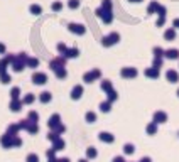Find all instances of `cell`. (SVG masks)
<instances>
[{
    "instance_id": "26",
    "label": "cell",
    "mask_w": 179,
    "mask_h": 162,
    "mask_svg": "<svg viewBox=\"0 0 179 162\" xmlns=\"http://www.w3.org/2000/svg\"><path fill=\"white\" fill-rule=\"evenodd\" d=\"M61 4H59V2H56V4H53V10H59V9H61Z\"/></svg>"
},
{
    "instance_id": "12",
    "label": "cell",
    "mask_w": 179,
    "mask_h": 162,
    "mask_svg": "<svg viewBox=\"0 0 179 162\" xmlns=\"http://www.w3.org/2000/svg\"><path fill=\"white\" fill-rule=\"evenodd\" d=\"M39 98H41L42 103H48L49 100H51V95H49L48 91H44V93H41V96H39Z\"/></svg>"
},
{
    "instance_id": "15",
    "label": "cell",
    "mask_w": 179,
    "mask_h": 162,
    "mask_svg": "<svg viewBox=\"0 0 179 162\" xmlns=\"http://www.w3.org/2000/svg\"><path fill=\"white\" fill-rule=\"evenodd\" d=\"M0 79H2V83H4V84H7V83H10V74H7V73H4V74H0Z\"/></svg>"
},
{
    "instance_id": "23",
    "label": "cell",
    "mask_w": 179,
    "mask_h": 162,
    "mask_svg": "<svg viewBox=\"0 0 179 162\" xmlns=\"http://www.w3.org/2000/svg\"><path fill=\"white\" fill-rule=\"evenodd\" d=\"M169 58H178V51H167Z\"/></svg>"
},
{
    "instance_id": "31",
    "label": "cell",
    "mask_w": 179,
    "mask_h": 162,
    "mask_svg": "<svg viewBox=\"0 0 179 162\" xmlns=\"http://www.w3.org/2000/svg\"><path fill=\"white\" fill-rule=\"evenodd\" d=\"M156 9H157V4H150V7H149V12L156 10Z\"/></svg>"
},
{
    "instance_id": "34",
    "label": "cell",
    "mask_w": 179,
    "mask_h": 162,
    "mask_svg": "<svg viewBox=\"0 0 179 162\" xmlns=\"http://www.w3.org/2000/svg\"><path fill=\"white\" fill-rule=\"evenodd\" d=\"M132 2H139V0H132Z\"/></svg>"
},
{
    "instance_id": "21",
    "label": "cell",
    "mask_w": 179,
    "mask_h": 162,
    "mask_svg": "<svg viewBox=\"0 0 179 162\" xmlns=\"http://www.w3.org/2000/svg\"><path fill=\"white\" fill-rule=\"evenodd\" d=\"M66 54H68L69 58H74V56H78V51H76V49H71V51H68Z\"/></svg>"
},
{
    "instance_id": "6",
    "label": "cell",
    "mask_w": 179,
    "mask_h": 162,
    "mask_svg": "<svg viewBox=\"0 0 179 162\" xmlns=\"http://www.w3.org/2000/svg\"><path fill=\"white\" fill-rule=\"evenodd\" d=\"M69 29H71L73 32H78V34H83L84 32V27L79 26V24H69Z\"/></svg>"
},
{
    "instance_id": "14",
    "label": "cell",
    "mask_w": 179,
    "mask_h": 162,
    "mask_svg": "<svg viewBox=\"0 0 179 162\" xmlns=\"http://www.w3.org/2000/svg\"><path fill=\"white\" fill-rule=\"evenodd\" d=\"M29 10H31V14H41V7L36 5V4H32V5L29 7Z\"/></svg>"
},
{
    "instance_id": "1",
    "label": "cell",
    "mask_w": 179,
    "mask_h": 162,
    "mask_svg": "<svg viewBox=\"0 0 179 162\" xmlns=\"http://www.w3.org/2000/svg\"><path fill=\"white\" fill-rule=\"evenodd\" d=\"M14 139H15L14 135L5 133V135L0 139V144H2V147H5V149H10V147H14Z\"/></svg>"
},
{
    "instance_id": "24",
    "label": "cell",
    "mask_w": 179,
    "mask_h": 162,
    "mask_svg": "<svg viewBox=\"0 0 179 162\" xmlns=\"http://www.w3.org/2000/svg\"><path fill=\"white\" fill-rule=\"evenodd\" d=\"M69 7H71V9L78 7V0H69Z\"/></svg>"
},
{
    "instance_id": "2",
    "label": "cell",
    "mask_w": 179,
    "mask_h": 162,
    "mask_svg": "<svg viewBox=\"0 0 179 162\" xmlns=\"http://www.w3.org/2000/svg\"><path fill=\"white\" fill-rule=\"evenodd\" d=\"M32 81L37 83V84H44V83H46V74H44V73H34Z\"/></svg>"
},
{
    "instance_id": "8",
    "label": "cell",
    "mask_w": 179,
    "mask_h": 162,
    "mask_svg": "<svg viewBox=\"0 0 179 162\" xmlns=\"http://www.w3.org/2000/svg\"><path fill=\"white\" fill-rule=\"evenodd\" d=\"M37 130H39V127H37V123L31 122V123H29V127H27V132H29V133H37Z\"/></svg>"
},
{
    "instance_id": "19",
    "label": "cell",
    "mask_w": 179,
    "mask_h": 162,
    "mask_svg": "<svg viewBox=\"0 0 179 162\" xmlns=\"http://www.w3.org/2000/svg\"><path fill=\"white\" fill-rule=\"evenodd\" d=\"M58 120H59V117H58V115H54L53 118L49 120V125H51V127H54V125H56V123H58Z\"/></svg>"
},
{
    "instance_id": "3",
    "label": "cell",
    "mask_w": 179,
    "mask_h": 162,
    "mask_svg": "<svg viewBox=\"0 0 179 162\" xmlns=\"http://www.w3.org/2000/svg\"><path fill=\"white\" fill-rule=\"evenodd\" d=\"M27 64L26 63H22V61H19V59H14V63H12V68H14V71H17V73H19V71H22V69L26 68Z\"/></svg>"
},
{
    "instance_id": "29",
    "label": "cell",
    "mask_w": 179,
    "mask_h": 162,
    "mask_svg": "<svg viewBox=\"0 0 179 162\" xmlns=\"http://www.w3.org/2000/svg\"><path fill=\"white\" fill-rule=\"evenodd\" d=\"M103 7H105L106 10H110V2H108V0H105V2H103Z\"/></svg>"
},
{
    "instance_id": "28",
    "label": "cell",
    "mask_w": 179,
    "mask_h": 162,
    "mask_svg": "<svg viewBox=\"0 0 179 162\" xmlns=\"http://www.w3.org/2000/svg\"><path fill=\"white\" fill-rule=\"evenodd\" d=\"M58 49H59L61 52H66V46H64V44H59V46H58Z\"/></svg>"
},
{
    "instance_id": "22",
    "label": "cell",
    "mask_w": 179,
    "mask_h": 162,
    "mask_svg": "<svg viewBox=\"0 0 179 162\" xmlns=\"http://www.w3.org/2000/svg\"><path fill=\"white\" fill-rule=\"evenodd\" d=\"M21 145H22V140L19 137H15V139H14V147H21Z\"/></svg>"
},
{
    "instance_id": "30",
    "label": "cell",
    "mask_w": 179,
    "mask_h": 162,
    "mask_svg": "<svg viewBox=\"0 0 179 162\" xmlns=\"http://www.w3.org/2000/svg\"><path fill=\"white\" fill-rule=\"evenodd\" d=\"M63 147V142H56V145H54V150H58V149H61Z\"/></svg>"
},
{
    "instance_id": "9",
    "label": "cell",
    "mask_w": 179,
    "mask_h": 162,
    "mask_svg": "<svg viewBox=\"0 0 179 162\" xmlns=\"http://www.w3.org/2000/svg\"><path fill=\"white\" fill-rule=\"evenodd\" d=\"M61 64H64V59L63 58H58V59H54L53 63H51V68L58 69V66H61Z\"/></svg>"
},
{
    "instance_id": "17",
    "label": "cell",
    "mask_w": 179,
    "mask_h": 162,
    "mask_svg": "<svg viewBox=\"0 0 179 162\" xmlns=\"http://www.w3.org/2000/svg\"><path fill=\"white\" fill-rule=\"evenodd\" d=\"M29 123H31V120L27 118V120H22L21 123H19V127H21V130H27V127H29Z\"/></svg>"
},
{
    "instance_id": "4",
    "label": "cell",
    "mask_w": 179,
    "mask_h": 162,
    "mask_svg": "<svg viewBox=\"0 0 179 162\" xmlns=\"http://www.w3.org/2000/svg\"><path fill=\"white\" fill-rule=\"evenodd\" d=\"M22 100H12V103H10V110L12 111H19L22 108Z\"/></svg>"
},
{
    "instance_id": "20",
    "label": "cell",
    "mask_w": 179,
    "mask_h": 162,
    "mask_svg": "<svg viewBox=\"0 0 179 162\" xmlns=\"http://www.w3.org/2000/svg\"><path fill=\"white\" fill-rule=\"evenodd\" d=\"M101 15H103V21H105V22H110V21H112L110 12H105V14H101Z\"/></svg>"
},
{
    "instance_id": "27",
    "label": "cell",
    "mask_w": 179,
    "mask_h": 162,
    "mask_svg": "<svg viewBox=\"0 0 179 162\" xmlns=\"http://www.w3.org/2000/svg\"><path fill=\"white\" fill-rule=\"evenodd\" d=\"M166 37H167V39H172V37H174V31H167V32H166Z\"/></svg>"
},
{
    "instance_id": "25",
    "label": "cell",
    "mask_w": 179,
    "mask_h": 162,
    "mask_svg": "<svg viewBox=\"0 0 179 162\" xmlns=\"http://www.w3.org/2000/svg\"><path fill=\"white\" fill-rule=\"evenodd\" d=\"M56 74L61 78V76H64V74H66V71H64V69H56Z\"/></svg>"
},
{
    "instance_id": "5",
    "label": "cell",
    "mask_w": 179,
    "mask_h": 162,
    "mask_svg": "<svg viewBox=\"0 0 179 162\" xmlns=\"http://www.w3.org/2000/svg\"><path fill=\"white\" fill-rule=\"evenodd\" d=\"M19 130H21V127H19V125H9V128H7V133H10V135L17 137Z\"/></svg>"
},
{
    "instance_id": "32",
    "label": "cell",
    "mask_w": 179,
    "mask_h": 162,
    "mask_svg": "<svg viewBox=\"0 0 179 162\" xmlns=\"http://www.w3.org/2000/svg\"><path fill=\"white\" fill-rule=\"evenodd\" d=\"M0 54H5V46L0 42Z\"/></svg>"
},
{
    "instance_id": "10",
    "label": "cell",
    "mask_w": 179,
    "mask_h": 162,
    "mask_svg": "<svg viewBox=\"0 0 179 162\" xmlns=\"http://www.w3.org/2000/svg\"><path fill=\"white\" fill-rule=\"evenodd\" d=\"M27 118L31 122H34V123H37V120H39V115H37L36 111H29V115H27Z\"/></svg>"
},
{
    "instance_id": "11",
    "label": "cell",
    "mask_w": 179,
    "mask_h": 162,
    "mask_svg": "<svg viewBox=\"0 0 179 162\" xmlns=\"http://www.w3.org/2000/svg\"><path fill=\"white\" fill-rule=\"evenodd\" d=\"M10 96H12V100H19V96H21V89H19V88H12Z\"/></svg>"
},
{
    "instance_id": "16",
    "label": "cell",
    "mask_w": 179,
    "mask_h": 162,
    "mask_svg": "<svg viewBox=\"0 0 179 162\" xmlns=\"http://www.w3.org/2000/svg\"><path fill=\"white\" fill-rule=\"evenodd\" d=\"M32 101H34V95H27L26 98L22 100V103H24V105H31Z\"/></svg>"
},
{
    "instance_id": "13",
    "label": "cell",
    "mask_w": 179,
    "mask_h": 162,
    "mask_svg": "<svg viewBox=\"0 0 179 162\" xmlns=\"http://www.w3.org/2000/svg\"><path fill=\"white\" fill-rule=\"evenodd\" d=\"M37 64H39V61H37L36 58H29V59H27V66H29V68H36Z\"/></svg>"
},
{
    "instance_id": "18",
    "label": "cell",
    "mask_w": 179,
    "mask_h": 162,
    "mask_svg": "<svg viewBox=\"0 0 179 162\" xmlns=\"http://www.w3.org/2000/svg\"><path fill=\"white\" fill-rule=\"evenodd\" d=\"M27 162H39V157L36 154H29L27 155Z\"/></svg>"
},
{
    "instance_id": "33",
    "label": "cell",
    "mask_w": 179,
    "mask_h": 162,
    "mask_svg": "<svg viewBox=\"0 0 179 162\" xmlns=\"http://www.w3.org/2000/svg\"><path fill=\"white\" fill-rule=\"evenodd\" d=\"M174 26H176V27H179V21H174Z\"/></svg>"
},
{
    "instance_id": "7",
    "label": "cell",
    "mask_w": 179,
    "mask_h": 162,
    "mask_svg": "<svg viewBox=\"0 0 179 162\" xmlns=\"http://www.w3.org/2000/svg\"><path fill=\"white\" fill-rule=\"evenodd\" d=\"M117 41H118V36H117V34H112L110 37L105 39V46H110V44H113V42H117Z\"/></svg>"
}]
</instances>
